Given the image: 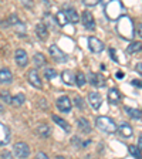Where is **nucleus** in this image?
Returning a JSON list of instances; mask_svg holds the SVG:
<instances>
[{
    "label": "nucleus",
    "instance_id": "nucleus-1",
    "mask_svg": "<svg viewBox=\"0 0 142 159\" xmlns=\"http://www.w3.org/2000/svg\"><path fill=\"white\" fill-rule=\"evenodd\" d=\"M97 126H98L103 132H107V134H114L118 131V126H117V124L114 122V119L112 118H108V116H98L95 121Z\"/></svg>",
    "mask_w": 142,
    "mask_h": 159
},
{
    "label": "nucleus",
    "instance_id": "nucleus-2",
    "mask_svg": "<svg viewBox=\"0 0 142 159\" xmlns=\"http://www.w3.org/2000/svg\"><path fill=\"white\" fill-rule=\"evenodd\" d=\"M118 30H119V33L122 34L124 39L132 37V34H134L132 21H131L129 19H126V17H124V19L121 20V23H119V26H118Z\"/></svg>",
    "mask_w": 142,
    "mask_h": 159
},
{
    "label": "nucleus",
    "instance_id": "nucleus-3",
    "mask_svg": "<svg viewBox=\"0 0 142 159\" xmlns=\"http://www.w3.org/2000/svg\"><path fill=\"white\" fill-rule=\"evenodd\" d=\"M13 152L19 159H27L30 155V148L26 142H17L13 146Z\"/></svg>",
    "mask_w": 142,
    "mask_h": 159
},
{
    "label": "nucleus",
    "instance_id": "nucleus-4",
    "mask_svg": "<svg viewBox=\"0 0 142 159\" xmlns=\"http://www.w3.org/2000/svg\"><path fill=\"white\" fill-rule=\"evenodd\" d=\"M48 53H50V56H51V58H53L54 61H57V63H64V61H67V58H68L67 54L64 53L63 50H60L56 44H51V46H50Z\"/></svg>",
    "mask_w": 142,
    "mask_h": 159
},
{
    "label": "nucleus",
    "instance_id": "nucleus-5",
    "mask_svg": "<svg viewBox=\"0 0 142 159\" xmlns=\"http://www.w3.org/2000/svg\"><path fill=\"white\" fill-rule=\"evenodd\" d=\"M56 104H57V108H58V111H61V112H70V111H71V108H73L71 99H70L67 95L60 97V98L57 99Z\"/></svg>",
    "mask_w": 142,
    "mask_h": 159
},
{
    "label": "nucleus",
    "instance_id": "nucleus-6",
    "mask_svg": "<svg viewBox=\"0 0 142 159\" xmlns=\"http://www.w3.org/2000/svg\"><path fill=\"white\" fill-rule=\"evenodd\" d=\"M122 10V4L119 3V2H111V3H108V6H107V14H108L111 19H117V17H119V11Z\"/></svg>",
    "mask_w": 142,
    "mask_h": 159
},
{
    "label": "nucleus",
    "instance_id": "nucleus-7",
    "mask_svg": "<svg viewBox=\"0 0 142 159\" xmlns=\"http://www.w3.org/2000/svg\"><path fill=\"white\" fill-rule=\"evenodd\" d=\"M27 80H29V83L34 87V88H41L43 87V83H41V78L39 75V71L36 68L34 70H30L29 74H27Z\"/></svg>",
    "mask_w": 142,
    "mask_h": 159
},
{
    "label": "nucleus",
    "instance_id": "nucleus-8",
    "mask_svg": "<svg viewBox=\"0 0 142 159\" xmlns=\"http://www.w3.org/2000/svg\"><path fill=\"white\" fill-rule=\"evenodd\" d=\"M81 21H83V26L85 27L87 30H94L95 29V20H94L93 14L89 13V11H83L81 14Z\"/></svg>",
    "mask_w": 142,
    "mask_h": 159
},
{
    "label": "nucleus",
    "instance_id": "nucleus-9",
    "mask_svg": "<svg viewBox=\"0 0 142 159\" xmlns=\"http://www.w3.org/2000/svg\"><path fill=\"white\" fill-rule=\"evenodd\" d=\"M88 47L93 53H101V51H104V43L94 36H91L88 39Z\"/></svg>",
    "mask_w": 142,
    "mask_h": 159
},
{
    "label": "nucleus",
    "instance_id": "nucleus-10",
    "mask_svg": "<svg viewBox=\"0 0 142 159\" xmlns=\"http://www.w3.org/2000/svg\"><path fill=\"white\" fill-rule=\"evenodd\" d=\"M14 60H16V64L20 67H26L27 63H29V56L24 50L19 48L16 50V53H14Z\"/></svg>",
    "mask_w": 142,
    "mask_h": 159
},
{
    "label": "nucleus",
    "instance_id": "nucleus-11",
    "mask_svg": "<svg viewBox=\"0 0 142 159\" xmlns=\"http://www.w3.org/2000/svg\"><path fill=\"white\" fill-rule=\"evenodd\" d=\"M10 142V129L4 124L0 122V145L4 146Z\"/></svg>",
    "mask_w": 142,
    "mask_h": 159
},
{
    "label": "nucleus",
    "instance_id": "nucleus-12",
    "mask_svg": "<svg viewBox=\"0 0 142 159\" xmlns=\"http://www.w3.org/2000/svg\"><path fill=\"white\" fill-rule=\"evenodd\" d=\"M88 101L91 104L94 109H99L101 108V104H103V97L99 95V93H89L88 94Z\"/></svg>",
    "mask_w": 142,
    "mask_h": 159
},
{
    "label": "nucleus",
    "instance_id": "nucleus-13",
    "mask_svg": "<svg viewBox=\"0 0 142 159\" xmlns=\"http://www.w3.org/2000/svg\"><path fill=\"white\" fill-rule=\"evenodd\" d=\"M107 98H108V102L112 104V105H118L119 101H121V93H119L117 88H111L107 94Z\"/></svg>",
    "mask_w": 142,
    "mask_h": 159
},
{
    "label": "nucleus",
    "instance_id": "nucleus-14",
    "mask_svg": "<svg viewBox=\"0 0 142 159\" xmlns=\"http://www.w3.org/2000/svg\"><path fill=\"white\" fill-rule=\"evenodd\" d=\"M89 83H91V85L94 87H104L105 85V78H104L101 74H95V73H91L89 74Z\"/></svg>",
    "mask_w": 142,
    "mask_h": 159
},
{
    "label": "nucleus",
    "instance_id": "nucleus-15",
    "mask_svg": "<svg viewBox=\"0 0 142 159\" xmlns=\"http://www.w3.org/2000/svg\"><path fill=\"white\" fill-rule=\"evenodd\" d=\"M118 132H119V135L122 136V138H131V136H132V134H134V129H132V126L129 125L128 122H124V124H121V125H119Z\"/></svg>",
    "mask_w": 142,
    "mask_h": 159
},
{
    "label": "nucleus",
    "instance_id": "nucleus-16",
    "mask_svg": "<svg viewBox=\"0 0 142 159\" xmlns=\"http://www.w3.org/2000/svg\"><path fill=\"white\" fill-rule=\"evenodd\" d=\"M36 34L41 41H46L47 37H48V30H47V26L44 23H39L36 26Z\"/></svg>",
    "mask_w": 142,
    "mask_h": 159
},
{
    "label": "nucleus",
    "instance_id": "nucleus-17",
    "mask_svg": "<svg viewBox=\"0 0 142 159\" xmlns=\"http://www.w3.org/2000/svg\"><path fill=\"white\" fill-rule=\"evenodd\" d=\"M61 80H63L67 85H74L76 84V75H74V73L71 70H64L63 73H61Z\"/></svg>",
    "mask_w": 142,
    "mask_h": 159
},
{
    "label": "nucleus",
    "instance_id": "nucleus-18",
    "mask_svg": "<svg viewBox=\"0 0 142 159\" xmlns=\"http://www.w3.org/2000/svg\"><path fill=\"white\" fill-rule=\"evenodd\" d=\"M64 11H66V16H67V19H68V23L76 24V23L80 21V16H78V13H77L76 9H73V7H67Z\"/></svg>",
    "mask_w": 142,
    "mask_h": 159
},
{
    "label": "nucleus",
    "instance_id": "nucleus-19",
    "mask_svg": "<svg viewBox=\"0 0 142 159\" xmlns=\"http://www.w3.org/2000/svg\"><path fill=\"white\" fill-rule=\"evenodd\" d=\"M13 81V74L9 68H2L0 70V83L2 84H10Z\"/></svg>",
    "mask_w": 142,
    "mask_h": 159
},
{
    "label": "nucleus",
    "instance_id": "nucleus-20",
    "mask_svg": "<svg viewBox=\"0 0 142 159\" xmlns=\"http://www.w3.org/2000/svg\"><path fill=\"white\" fill-rule=\"evenodd\" d=\"M37 135H40L41 138H48L50 134H51V128H50L47 124H39L36 128Z\"/></svg>",
    "mask_w": 142,
    "mask_h": 159
},
{
    "label": "nucleus",
    "instance_id": "nucleus-21",
    "mask_svg": "<svg viewBox=\"0 0 142 159\" xmlns=\"http://www.w3.org/2000/svg\"><path fill=\"white\" fill-rule=\"evenodd\" d=\"M53 121L57 124L58 126H61V128L66 131V132H70L71 131V126H70V124L67 122L66 119H63L61 116H58V115H53Z\"/></svg>",
    "mask_w": 142,
    "mask_h": 159
},
{
    "label": "nucleus",
    "instance_id": "nucleus-22",
    "mask_svg": "<svg viewBox=\"0 0 142 159\" xmlns=\"http://www.w3.org/2000/svg\"><path fill=\"white\" fill-rule=\"evenodd\" d=\"M78 128L81 132L84 134H89L91 132V125H89V121L85 118H80L78 119Z\"/></svg>",
    "mask_w": 142,
    "mask_h": 159
},
{
    "label": "nucleus",
    "instance_id": "nucleus-23",
    "mask_svg": "<svg viewBox=\"0 0 142 159\" xmlns=\"http://www.w3.org/2000/svg\"><path fill=\"white\" fill-rule=\"evenodd\" d=\"M56 20H57V23H58V26H61V27H64V26L68 24V19H67L64 10H60L58 13L56 14Z\"/></svg>",
    "mask_w": 142,
    "mask_h": 159
},
{
    "label": "nucleus",
    "instance_id": "nucleus-24",
    "mask_svg": "<svg viewBox=\"0 0 142 159\" xmlns=\"http://www.w3.org/2000/svg\"><path fill=\"white\" fill-rule=\"evenodd\" d=\"M126 51H128L129 54L139 53V51H142V43H141V41H132V43H131V44L128 46Z\"/></svg>",
    "mask_w": 142,
    "mask_h": 159
},
{
    "label": "nucleus",
    "instance_id": "nucleus-25",
    "mask_svg": "<svg viewBox=\"0 0 142 159\" xmlns=\"http://www.w3.org/2000/svg\"><path fill=\"white\" fill-rule=\"evenodd\" d=\"M125 111L128 112V115L132 119H141L142 118V112L141 109H135V108H129V107H125Z\"/></svg>",
    "mask_w": 142,
    "mask_h": 159
},
{
    "label": "nucleus",
    "instance_id": "nucleus-26",
    "mask_svg": "<svg viewBox=\"0 0 142 159\" xmlns=\"http://www.w3.org/2000/svg\"><path fill=\"white\" fill-rule=\"evenodd\" d=\"M24 101H26V97H24V94L19 93L17 95H14L13 98H11V105L14 107H20V105H23Z\"/></svg>",
    "mask_w": 142,
    "mask_h": 159
},
{
    "label": "nucleus",
    "instance_id": "nucleus-27",
    "mask_svg": "<svg viewBox=\"0 0 142 159\" xmlns=\"http://www.w3.org/2000/svg\"><path fill=\"white\" fill-rule=\"evenodd\" d=\"M33 61H34V66H36L37 68H39V67H44V66H46V58H44V56L41 53L34 54Z\"/></svg>",
    "mask_w": 142,
    "mask_h": 159
},
{
    "label": "nucleus",
    "instance_id": "nucleus-28",
    "mask_svg": "<svg viewBox=\"0 0 142 159\" xmlns=\"http://www.w3.org/2000/svg\"><path fill=\"white\" fill-rule=\"evenodd\" d=\"M128 152L131 153V155H132L135 159H142L141 149H139L138 146H135V145H131V146H128Z\"/></svg>",
    "mask_w": 142,
    "mask_h": 159
},
{
    "label": "nucleus",
    "instance_id": "nucleus-29",
    "mask_svg": "<svg viewBox=\"0 0 142 159\" xmlns=\"http://www.w3.org/2000/svg\"><path fill=\"white\" fill-rule=\"evenodd\" d=\"M85 83H87V78H85V75H84L83 73H77L76 74V84L78 87H84L85 85Z\"/></svg>",
    "mask_w": 142,
    "mask_h": 159
},
{
    "label": "nucleus",
    "instance_id": "nucleus-30",
    "mask_svg": "<svg viewBox=\"0 0 142 159\" xmlns=\"http://www.w3.org/2000/svg\"><path fill=\"white\" fill-rule=\"evenodd\" d=\"M0 98H2V101H3V102L11 104V98H13V97L10 95L9 91H2V93H0Z\"/></svg>",
    "mask_w": 142,
    "mask_h": 159
},
{
    "label": "nucleus",
    "instance_id": "nucleus-31",
    "mask_svg": "<svg viewBox=\"0 0 142 159\" xmlns=\"http://www.w3.org/2000/svg\"><path fill=\"white\" fill-rule=\"evenodd\" d=\"M44 75H46L47 80H51L57 75V71L54 68H47V70H44Z\"/></svg>",
    "mask_w": 142,
    "mask_h": 159
},
{
    "label": "nucleus",
    "instance_id": "nucleus-32",
    "mask_svg": "<svg viewBox=\"0 0 142 159\" xmlns=\"http://www.w3.org/2000/svg\"><path fill=\"white\" fill-rule=\"evenodd\" d=\"M74 104H76V107L77 108H80V109H83L84 108V101H83V98L81 97H78V95H76L74 97Z\"/></svg>",
    "mask_w": 142,
    "mask_h": 159
},
{
    "label": "nucleus",
    "instance_id": "nucleus-33",
    "mask_svg": "<svg viewBox=\"0 0 142 159\" xmlns=\"http://www.w3.org/2000/svg\"><path fill=\"white\" fill-rule=\"evenodd\" d=\"M2 159H13V156H11V153L9 151H3L2 152Z\"/></svg>",
    "mask_w": 142,
    "mask_h": 159
},
{
    "label": "nucleus",
    "instance_id": "nucleus-34",
    "mask_svg": "<svg viewBox=\"0 0 142 159\" xmlns=\"http://www.w3.org/2000/svg\"><path fill=\"white\" fill-rule=\"evenodd\" d=\"M34 159H50L48 156H47V153H44V152H39L36 155V158Z\"/></svg>",
    "mask_w": 142,
    "mask_h": 159
},
{
    "label": "nucleus",
    "instance_id": "nucleus-35",
    "mask_svg": "<svg viewBox=\"0 0 142 159\" xmlns=\"http://www.w3.org/2000/svg\"><path fill=\"white\" fill-rule=\"evenodd\" d=\"M131 84H132L134 87H138V88H142V81H139V80H132V81H131Z\"/></svg>",
    "mask_w": 142,
    "mask_h": 159
},
{
    "label": "nucleus",
    "instance_id": "nucleus-36",
    "mask_svg": "<svg viewBox=\"0 0 142 159\" xmlns=\"http://www.w3.org/2000/svg\"><path fill=\"white\" fill-rule=\"evenodd\" d=\"M109 54H111V57H112L114 61H118V58L115 57V50H114V48H109Z\"/></svg>",
    "mask_w": 142,
    "mask_h": 159
},
{
    "label": "nucleus",
    "instance_id": "nucleus-37",
    "mask_svg": "<svg viewBox=\"0 0 142 159\" xmlns=\"http://www.w3.org/2000/svg\"><path fill=\"white\" fill-rule=\"evenodd\" d=\"M135 70L142 75V63H138V64H136V66H135Z\"/></svg>",
    "mask_w": 142,
    "mask_h": 159
},
{
    "label": "nucleus",
    "instance_id": "nucleus-38",
    "mask_svg": "<svg viewBox=\"0 0 142 159\" xmlns=\"http://www.w3.org/2000/svg\"><path fill=\"white\" fill-rule=\"evenodd\" d=\"M136 33H138V36L142 39V24H139L138 29H136Z\"/></svg>",
    "mask_w": 142,
    "mask_h": 159
},
{
    "label": "nucleus",
    "instance_id": "nucleus-39",
    "mask_svg": "<svg viewBox=\"0 0 142 159\" xmlns=\"http://www.w3.org/2000/svg\"><path fill=\"white\" fill-rule=\"evenodd\" d=\"M138 148H139V149H142V135L138 138Z\"/></svg>",
    "mask_w": 142,
    "mask_h": 159
},
{
    "label": "nucleus",
    "instance_id": "nucleus-40",
    "mask_svg": "<svg viewBox=\"0 0 142 159\" xmlns=\"http://www.w3.org/2000/svg\"><path fill=\"white\" fill-rule=\"evenodd\" d=\"M117 78H124V73H121V71L117 73Z\"/></svg>",
    "mask_w": 142,
    "mask_h": 159
},
{
    "label": "nucleus",
    "instance_id": "nucleus-41",
    "mask_svg": "<svg viewBox=\"0 0 142 159\" xmlns=\"http://www.w3.org/2000/svg\"><path fill=\"white\" fill-rule=\"evenodd\" d=\"M3 111H4V105L0 102V112H3Z\"/></svg>",
    "mask_w": 142,
    "mask_h": 159
},
{
    "label": "nucleus",
    "instance_id": "nucleus-42",
    "mask_svg": "<svg viewBox=\"0 0 142 159\" xmlns=\"http://www.w3.org/2000/svg\"><path fill=\"white\" fill-rule=\"evenodd\" d=\"M57 159H66L64 156H57Z\"/></svg>",
    "mask_w": 142,
    "mask_h": 159
},
{
    "label": "nucleus",
    "instance_id": "nucleus-43",
    "mask_svg": "<svg viewBox=\"0 0 142 159\" xmlns=\"http://www.w3.org/2000/svg\"><path fill=\"white\" fill-rule=\"evenodd\" d=\"M141 112H142V111H141Z\"/></svg>",
    "mask_w": 142,
    "mask_h": 159
}]
</instances>
